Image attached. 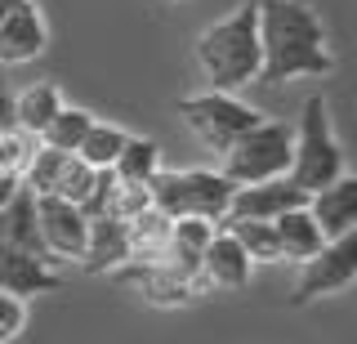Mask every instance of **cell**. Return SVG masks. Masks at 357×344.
I'll use <instances>...</instances> for the list:
<instances>
[{
    "label": "cell",
    "instance_id": "obj_1",
    "mask_svg": "<svg viewBox=\"0 0 357 344\" xmlns=\"http://www.w3.org/2000/svg\"><path fill=\"white\" fill-rule=\"evenodd\" d=\"M259 85H290L335 72L326 23L304 0H259Z\"/></svg>",
    "mask_w": 357,
    "mask_h": 344
},
{
    "label": "cell",
    "instance_id": "obj_2",
    "mask_svg": "<svg viewBox=\"0 0 357 344\" xmlns=\"http://www.w3.org/2000/svg\"><path fill=\"white\" fill-rule=\"evenodd\" d=\"M197 68L206 76V90L237 94L245 85H259L264 50H259V0H245L232 14L215 18L197 36Z\"/></svg>",
    "mask_w": 357,
    "mask_h": 344
},
{
    "label": "cell",
    "instance_id": "obj_3",
    "mask_svg": "<svg viewBox=\"0 0 357 344\" xmlns=\"http://www.w3.org/2000/svg\"><path fill=\"white\" fill-rule=\"evenodd\" d=\"M290 184H299L304 193H317L331 179L344 174V148L335 139L331 126V103L321 94H308L295 121V152H290Z\"/></svg>",
    "mask_w": 357,
    "mask_h": 344
},
{
    "label": "cell",
    "instance_id": "obj_4",
    "mask_svg": "<svg viewBox=\"0 0 357 344\" xmlns=\"http://www.w3.org/2000/svg\"><path fill=\"white\" fill-rule=\"evenodd\" d=\"M232 179H223V170H156L148 179V197L161 215L170 219H210V224H223L228 219V202H232Z\"/></svg>",
    "mask_w": 357,
    "mask_h": 344
},
{
    "label": "cell",
    "instance_id": "obj_5",
    "mask_svg": "<svg viewBox=\"0 0 357 344\" xmlns=\"http://www.w3.org/2000/svg\"><path fill=\"white\" fill-rule=\"evenodd\" d=\"M290 152H295V130L286 121H255L245 135L223 152V179L232 184H264V179H282L290 170Z\"/></svg>",
    "mask_w": 357,
    "mask_h": 344
},
{
    "label": "cell",
    "instance_id": "obj_6",
    "mask_svg": "<svg viewBox=\"0 0 357 344\" xmlns=\"http://www.w3.org/2000/svg\"><path fill=\"white\" fill-rule=\"evenodd\" d=\"M178 117L192 135L206 143L210 152H228L255 121H264L259 107H250L245 98L228 94V90H201V94H183L178 98Z\"/></svg>",
    "mask_w": 357,
    "mask_h": 344
},
{
    "label": "cell",
    "instance_id": "obj_7",
    "mask_svg": "<svg viewBox=\"0 0 357 344\" xmlns=\"http://www.w3.org/2000/svg\"><path fill=\"white\" fill-rule=\"evenodd\" d=\"M353 282H357V228L340 232V237H326L308 264H299V277L290 286V304L295 308L317 304V299L349 291Z\"/></svg>",
    "mask_w": 357,
    "mask_h": 344
},
{
    "label": "cell",
    "instance_id": "obj_8",
    "mask_svg": "<svg viewBox=\"0 0 357 344\" xmlns=\"http://www.w3.org/2000/svg\"><path fill=\"white\" fill-rule=\"evenodd\" d=\"M36 219H40V241L54 264H81L85 241H89V215L67 197H36Z\"/></svg>",
    "mask_w": 357,
    "mask_h": 344
},
{
    "label": "cell",
    "instance_id": "obj_9",
    "mask_svg": "<svg viewBox=\"0 0 357 344\" xmlns=\"http://www.w3.org/2000/svg\"><path fill=\"white\" fill-rule=\"evenodd\" d=\"M50 50V27L36 0H18L0 23V68H18V63H36Z\"/></svg>",
    "mask_w": 357,
    "mask_h": 344
},
{
    "label": "cell",
    "instance_id": "obj_10",
    "mask_svg": "<svg viewBox=\"0 0 357 344\" xmlns=\"http://www.w3.org/2000/svg\"><path fill=\"white\" fill-rule=\"evenodd\" d=\"M250 273H255V260L241 250V241L232 237L228 228H215L206 255H201V269H197L201 295L206 291H245V286H250Z\"/></svg>",
    "mask_w": 357,
    "mask_h": 344
},
{
    "label": "cell",
    "instance_id": "obj_11",
    "mask_svg": "<svg viewBox=\"0 0 357 344\" xmlns=\"http://www.w3.org/2000/svg\"><path fill=\"white\" fill-rule=\"evenodd\" d=\"M116 277L130 282L134 291L148 299V304H156V308H178V304H192V299L201 295V286L192 282V277L174 273L170 264H161V260H134Z\"/></svg>",
    "mask_w": 357,
    "mask_h": 344
},
{
    "label": "cell",
    "instance_id": "obj_12",
    "mask_svg": "<svg viewBox=\"0 0 357 344\" xmlns=\"http://www.w3.org/2000/svg\"><path fill=\"white\" fill-rule=\"evenodd\" d=\"M59 264H50L45 255H31V250H18V246H5L0 241V291L14 295V299H36V295H50L59 291Z\"/></svg>",
    "mask_w": 357,
    "mask_h": 344
},
{
    "label": "cell",
    "instance_id": "obj_13",
    "mask_svg": "<svg viewBox=\"0 0 357 344\" xmlns=\"http://www.w3.org/2000/svg\"><path fill=\"white\" fill-rule=\"evenodd\" d=\"M295 206H308V193L299 184H290V174L282 179H264V184H241L232 188L228 219H277Z\"/></svg>",
    "mask_w": 357,
    "mask_h": 344
},
{
    "label": "cell",
    "instance_id": "obj_14",
    "mask_svg": "<svg viewBox=\"0 0 357 344\" xmlns=\"http://www.w3.org/2000/svg\"><path fill=\"white\" fill-rule=\"evenodd\" d=\"M308 215L317 219L321 237H340V232L357 228V170H344L326 188L308 193Z\"/></svg>",
    "mask_w": 357,
    "mask_h": 344
},
{
    "label": "cell",
    "instance_id": "obj_15",
    "mask_svg": "<svg viewBox=\"0 0 357 344\" xmlns=\"http://www.w3.org/2000/svg\"><path fill=\"white\" fill-rule=\"evenodd\" d=\"M130 264V232L121 219L112 215H94L89 219V241L81 255V269L85 273H121Z\"/></svg>",
    "mask_w": 357,
    "mask_h": 344
},
{
    "label": "cell",
    "instance_id": "obj_16",
    "mask_svg": "<svg viewBox=\"0 0 357 344\" xmlns=\"http://www.w3.org/2000/svg\"><path fill=\"white\" fill-rule=\"evenodd\" d=\"M0 241H5V246H18V250H31V255H45L40 219H36V193H31V188H18V193L0 206ZM45 260H50V255H45Z\"/></svg>",
    "mask_w": 357,
    "mask_h": 344
},
{
    "label": "cell",
    "instance_id": "obj_17",
    "mask_svg": "<svg viewBox=\"0 0 357 344\" xmlns=\"http://www.w3.org/2000/svg\"><path fill=\"white\" fill-rule=\"evenodd\" d=\"M59 107H63V90L54 81H31L22 90H14V121H18L22 135H31V139L45 135V126L59 117Z\"/></svg>",
    "mask_w": 357,
    "mask_h": 344
},
{
    "label": "cell",
    "instance_id": "obj_18",
    "mask_svg": "<svg viewBox=\"0 0 357 344\" xmlns=\"http://www.w3.org/2000/svg\"><path fill=\"white\" fill-rule=\"evenodd\" d=\"M277 224V241H282V260L286 264H308L312 255L321 250V228H317V219L308 215V206H295V210H286V215H277L273 219Z\"/></svg>",
    "mask_w": 357,
    "mask_h": 344
},
{
    "label": "cell",
    "instance_id": "obj_19",
    "mask_svg": "<svg viewBox=\"0 0 357 344\" xmlns=\"http://www.w3.org/2000/svg\"><path fill=\"white\" fill-rule=\"evenodd\" d=\"M219 228H228L255 264H282V241H277L273 219H223Z\"/></svg>",
    "mask_w": 357,
    "mask_h": 344
},
{
    "label": "cell",
    "instance_id": "obj_20",
    "mask_svg": "<svg viewBox=\"0 0 357 344\" xmlns=\"http://www.w3.org/2000/svg\"><path fill=\"white\" fill-rule=\"evenodd\" d=\"M156 170H161V143L143 139V135H130L116 165H112V174H116L121 184H148Z\"/></svg>",
    "mask_w": 357,
    "mask_h": 344
},
{
    "label": "cell",
    "instance_id": "obj_21",
    "mask_svg": "<svg viewBox=\"0 0 357 344\" xmlns=\"http://www.w3.org/2000/svg\"><path fill=\"white\" fill-rule=\"evenodd\" d=\"M130 264L134 260H156V255L165 250V241H170V215H161L156 206H148L143 215H134L130 224Z\"/></svg>",
    "mask_w": 357,
    "mask_h": 344
},
{
    "label": "cell",
    "instance_id": "obj_22",
    "mask_svg": "<svg viewBox=\"0 0 357 344\" xmlns=\"http://www.w3.org/2000/svg\"><path fill=\"white\" fill-rule=\"evenodd\" d=\"M126 130L112 126V121H94L89 126V135L81 139V148H76V157H81L85 165H94V170H112L121 157V148H126Z\"/></svg>",
    "mask_w": 357,
    "mask_h": 344
},
{
    "label": "cell",
    "instance_id": "obj_23",
    "mask_svg": "<svg viewBox=\"0 0 357 344\" xmlns=\"http://www.w3.org/2000/svg\"><path fill=\"white\" fill-rule=\"evenodd\" d=\"M89 126H94V117H89L85 107L63 103V107H59V117L45 126L40 143H45V148H59V152H76V148H81V139L89 135Z\"/></svg>",
    "mask_w": 357,
    "mask_h": 344
},
{
    "label": "cell",
    "instance_id": "obj_24",
    "mask_svg": "<svg viewBox=\"0 0 357 344\" xmlns=\"http://www.w3.org/2000/svg\"><path fill=\"white\" fill-rule=\"evenodd\" d=\"M72 152H59V148H45V143H36V152H31L27 170H22V188H31L36 197H54L59 193V174Z\"/></svg>",
    "mask_w": 357,
    "mask_h": 344
},
{
    "label": "cell",
    "instance_id": "obj_25",
    "mask_svg": "<svg viewBox=\"0 0 357 344\" xmlns=\"http://www.w3.org/2000/svg\"><path fill=\"white\" fill-rule=\"evenodd\" d=\"M94 179H98V170H94V165H85V161L72 152V157H67V165H63V174H59V193H54V197H67V202L85 206L89 193H94Z\"/></svg>",
    "mask_w": 357,
    "mask_h": 344
},
{
    "label": "cell",
    "instance_id": "obj_26",
    "mask_svg": "<svg viewBox=\"0 0 357 344\" xmlns=\"http://www.w3.org/2000/svg\"><path fill=\"white\" fill-rule=\"evenodd\" d=\"M148 206H152L148 184H121V179H116V188H112V202H107L103 215L121 219V224H130V219H134V215H143Z\"/></svg>",
    "mask_w": 357,
    "mask_h": 344
},
{
    "label": "cell",
    "instance_id": "obj_27",
    "mask_svg": "<svg viewBox=\"0 0 357 344\" xmlns=\"http://www.w3.org/2000/svg\"><path fill=\"white\" fill-rule=\"evenodd\" d=\"M36 143H40V139L22 135V130H9V135H0V174H18V179H22V170H27V161H31V152H36Z\"/></svg>",
    "mask_w": 357,
    "mask_h": 344
},
{
    "label": "cell",
    "instance_id": "obj_28",
    "mask_svg": "<svg viewBox=\"0 0 357 344\" xmlns=\"http://www.w3.org/2000/svg\"><path fill=\"white\" fill-rule=\"evenodd\" d=\"M22 327H27V304L0 291V344H14L22 336Z\"/></svg>",
    "mask_w": 357,
    "mask_h": 344
},
{
    "label": "cell",
    "instance_id": "obj_29",
    "mask_svg": "<svg viewBox=\"0 0 357 344\" xmlns=\"http://www.w3.org/2000/svg\"><path fill=\"white\" fill-rule=\"evenodd\" d=\"M9 130H18V121H14V90L0 81V135H9Z\"/></svg>",
    "mask_w": 357,
    "mask_h": 344
},
{
    "label": "cell",
    "instance_id": "obj_30",
    "mask_svg": "<svg viewBox=\"0 0 357 344\" xmlns=\"http://www.w3.org/2000/svg\"><path fill=\"white\" fill-rule=\"evenodd\" d=\"M18 188H22V179H18V174H0V206H5L9 197L18 193Z\"/></svg>",
    "mask_w": 357,
    "mask_h": 344
},
{
    "label": "cell",
    "instance_id": "obj_31",
    "mask_svg": "<svg viewBox=\"0 0 357 344\" xmlns=\"http://www.w3.org/2000/svg\"><path fill=\"white\" fill-rule=\"evenodd\" d=\"M14 5H18V0H0V23H5V14H9Z\"/></svg>",
    "mask_w": 357,
    "mask_h": 344
}]
</instances>
